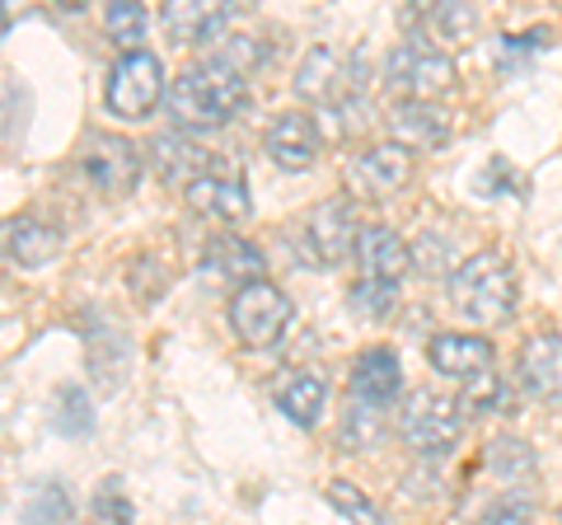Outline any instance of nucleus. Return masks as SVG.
<instances>
[{
  "label": "nucleus",
  "mask_w": 562,
  "mask_h": 525,
  "mask_svg": "<svg viewBox=\"0 0 562 525\" xmlns=\"http://www.w3.org/2000/svg\"><path fill=\"white\" fill-rule=\"evenodd\" d=\"M244 103H249V80L225 71V66H216L211 57L202 66H188V71L169 85V118L183 136L225 127Z\"/></svg>",
  "instance_id": "f257e3e1"
},
{
  "label": "nucleus",
  "mask_w": 562,
  "mask_h": 525,
  "mask_svg": "<svg viewBox=\"0 0 562 525\" xmlns=\"http://www.w3.org/2000/svg\"><path fill=\"white\" fill-rule=\"evenodd\" d=\"M450 305L460 320L492 328L502 324L506 314L516 310V272H512V258L497 254V249H479L469 254L464 262H454L450 272Z\"/></svg>",
  "instance_id": "f03ea898"
},
{
  "label": "nucleus",
  "mask_w": 562,
  "mask_h": 525,
  "mask_svg": "<svg viewBox=\"0 0 562 525\" xmlns=\"http://www.w3.org/2000/svg\"><path fill=\"white\" fill-rule=\"evenodd\" d=\"M384 85L403 103H431L454 90V62L427 38H403L390 57H384Z\"/></svg>",
  "instance_id": "7ed1b4c3"
},
{
  "label": "nucleus",
  "mask_w": 562,
  "mask_h": 525,
  "mask_svg": "<svg viewBox=\"0 0 562 525\" xmlns=\"http://www.w3.org/2000/svg\"><path fill=\"white\" fill-rule=\"evenodd\" d=\"M398 432L417 455H441L460 442L464 432V409L454 399L436 394V390H413L408 404H403V417H398Z\"/></svg>",
  "instance_id": "20e7f679"
},
{
  "label": "nucleus",
  "mask_w": 562,
  "mask_h": 525,
  "mask_svg": "<svg viewBox=\"0 0 562 525\" xmlns=\"http://www.w3.org/2000/svg\"><path fill=\"white\" fill-rule=\"evenodd\" d=\"M160 99H165V62L146 47L122 52L109 71V109L117 118H146L155 113Z\"/></svg>",
  "instance_id": "39448f33"
},
{
  "label": "nucleus",
  "mask_w": 562,
  "mask_h": 525,
  "mask_svg": "<svg viewBox=\"0 0 562 525\" xmlns=\"http://www.w3.org/2000/svg\"><path fill=\"white\" fill-rule=\"evenodd\" d=\"M231 324L244 347H272L291 324L286 291L272 282H249L231 295Z\"/></svg>",
  "instance_id": "423d86ee"
},
{
  "label": "nucleus",
  "mask_w": 562,
  "mask_h": 525,
  "mask_svg": "<svg viewBox=\"0 0 562 525\" xmlns=\"http://www.w3.org/2000/svg\"><path fill=\"white\" fill-rule=\"evenodd\" d=\"M357 235H361V225H357V216H351V202L347 198H328L319 206H310L301 244H305L310 262L333 268V262H342L351 249H357Z\"/></svg>",
  "instance_id": "0eeeda50"
},
{
  "label": "nucleus",
  "mask_w": 562,
  "mask_h": 525,
  "mask_svg": "<svg viewBox=\"0 0 562 525\" xmlns=\"http://www.w3.org/2000/svg\"><path fill=\"white\" fill-rule=\"evenodd\" d=\"M85 174L94 179L103 198H127L140 179V150L127 136H94L85 146Z\"/></svg>",
  "instance_id": "6e6552de"
},
{
  "label": "nucleus",
  "mask_w": 562,
  "mask_h": 525,
  "mask_svg": "<svg viewBox=\"0 0 562 525\" xmlns=\"http://www.w3.org/2000/svg\"><path fill=\"white\" fill-rule=\"evenodd\" d=\"M262 150H268V160L277 169H310L314 160H319L324 150V136L319 127H314V118L305 113H277L268 122V132H262Z\"/></svg>",
  "instance_id": "1a4fd4ad"
},
{
  "label": "nucleus",
  "mask_w": 562,
  "mask_h": 525,
  "mask_svg": "<svg viewBox=\"0 0 562 525\" xmlns=\"http://www.w3.org/2000/svg\"><path fill=\"white\" fill-rule=\"evenodd\" d=\"M384 127H390V142L403 146V150H441L450 142V113L441 103H394L390 118H384Z\"/></svg>",
  "instance_id": "9d476101"
},
{
  "label": "nucleus",
  "mask_w": 562,
  "mask_h": 525,
  "mask_svg": "<svg viewBox=\"0 0 562 525\" xmlns=\"http://www.w3.org/2000/svg\"><path fill=\"white\" fill-rule=\"evenodd\" d=\"M347 174L366 198H394V192L408 188V179H413V155L394 142H380V146H366Z\"/></svg>",
  "instance_id": "9b49d317"
},
{
  "label": "nucleus",
  "mask_w": 562,
  "mask_h": 525,
  "mask_svg": "<svg viewBox=\"0 0 562 525\" xmlns=\"http://www.w3.org/2000/svg\"><path fill=\"white\" fill-rule=\"evenodd\" d=\"M357 268H361V282L398 287V277L413 268L408 244H403L390 225H361V235H357Z\"/></svg>",
  "instance_id": "f8f14e48"
},
{
  "label": "nucleus",
  "mask_w": 562,
  "mask_h": 525,
  "mask_svg": "<svg viewBox=\"0 0 562 525\" xmlns=\"http://www.w3.org/2000/svg\"><path fill=\"white\" fill-rule=\"evenodd\" d=\"M160 24L173 43H221V29L231 24V5H206V0H169L160 5Z\"/></svg>",
  "instance_id": "ddd939ff"
},
{
  "label": "nucleus",
  "mask_w": 562,
  "mask_h": 525,
  "mask_svg": "<svg viewBox=\"0 0 562 525\" xmlns=\"http://www.w3.org/2000/svg\"><path fill=\"white\" fill-rule=\"evenodd\" d=\"M520 384L525 394L558 404L562 399V334H535L520 347Z\"/></svg>",
  "instance_id": "4468645a"
},
{
  "label": "nucleus",
  "mask_w": 562,
  "mask_h": 525,
  "mask_svg": "<svg viewBox=\"0 0 562 525\" xmlns=\"http://www.w3.org/2000/svg\"><path fill=\"white\" fill-rule=\"evenodd\" d=\"M427 361L450 380H473L492 371V343L479 334H436L427 343Z\"/></svg>",
  "instance_id": "2eb2a0df"
},
{
  "label": "nucleus",
  "mask_w": 562,
  "mask_h": 525,
  "mask_svg": "<svg viewBox=\"0 0 562 525\" xmlns=\"http://www.w3.org/2000/svg\"><path fill=\"white\" fill-rule=\"evenodd\" d=\"M295 94L310 99V103H324V109H333L342 94H347V62L338 47H310L301 71H295Z\"/></svg>",
  "instance_id": "dca6fc26"
},
{
  "label": "nucleus",
  "mask_w": 562,
  "mask_h": 525,
  "mask_svg": "<svg viewBox=\"0 0 562 525\" xmlns=\"http://www.w3.org/2000/svg\"><path fill=\"white\" fill-rule=\"evenodd\" d=\"M0 249H5L10 262H20V268H47L61 254V235L33 216H10V221H0Z\"/></svg>",
  "instance_id": "f3484780"
},
{
  "label": "nucleus",
  "mask_w": 562,
  "mask_h": 525,
  "mask_svg": "<svg viewBox=\"0 0 562 525\" xmlns=\"http://www.w3.org/2000/svg\"><path fill=\"white\" fill-rule=\"evenodd\" d=\"M403 384V371H398V357L390 347H371L351 361V399H361L366 409H380L390 404Z\"/></svg>",
  "instance_id": "a211bd4d"
},
{
  "label": "nucleus",
  "mask_w": 562,
  "mask_h": 525,
  "mask_svg": "<svg viewBox=\"0 0 562 525\" xmlns=\"http://www.w3.org/2000/svg\"><path fill=\"white\" fill-rule=\"evenodd\" d=\"M188 206L216 221H244L254 202H249V188L231 179V174H202V179L188 183Z\"/></svg>",
  "instance_id": "6ab92c4d"
},
{
  "label": "nucleus",
  "mask_w": 562,
  "mask_h": 525,
  "mask_svg": "<svg viewBox=\"0 0 562 525\" xmlns=\"http://www.w3.org/2000/svg\"><path fill=\"white\" fill-rule=\"evenodd\" d=\"M202 272H211L216 282H231L239 291L249 282H262V254L254 244H244L239 235H216L206 258H202Z\"/></svg>",
  "instance_id": "aec40b11"
},
{
  "label": "nucleus",
  "mask_w": 562,
  "mask_h": 525,
  "mask_svg": "<svg viewBox=\"0 0 562 525\" xmlns=\"http://www.w3.org/2000/svg\"><path fill=\"white\" fill-rule=\"evenodd\" d=\"M150 150H155V169L173 183H192L202 174H211V155H202V146H192L183 132H160L150 142Z\"/></svg>",
  "instance_id": "412c9836"
},
{
  "label": "nucleus",
  "mask_w": 562,
  "mask_h": 525,
  "mask_svg": "<svg viewBox=\"0 0 562 525\" xmlns=\"http://www.w3.org/2000/svg\"><path fill=\"white\" fill-rule=\"evenodd\" d=\"M324 394H328V390H324V380L314 376V371H291V376L277 380V404H281V413H286L291 423H301V427L319 423Z\"/></svg>",
  "instance_id": "4be33fe9"
},
{
  "label": "nucleus",
  "mask_w": 562,
  "mask_h": 525,
  "mask_svg": "<svg viewBox=\"0 0 562 525\" xmlns=\"http://www.w3.org/2000/svg\"><path fill=\"white\" fill-rule=\"evenodd\" d=\"M70 521V498L61 483H38L24 502V525H66Z\"/></svg>",
  "instance_id": "5701e85b"
},
{
  "label": "nucleus",
  "mask_w": 562,
  "mask_h": 525,
  "mask_svg": "<svg viewBox=\"0 0 562 525\" xmlns=\"http://www.w3.org/2000/svg\"><path fill=\"white\" fill-rule=\"evenodd\" d=\"M487 469L497 479L506 483H516V479H530L535 474V455L525 442H512V436H502V442H492L487 446Z\"/></svg>",
  "instance_id": "b1692460"
},
{
  "label": "nucleus",
  "mask_w": 562,
  "mask_h": 525,
  "mask_svg": "<svg viewBox=\"0 0 562 525\" xmlns=\"http://www.w3.org/2000/svg\"><path fill=\"white\" fill-rule=\"evenodd\" d=\"M103 29H109L113 43L136 52L140 33H146V5H136V0H113V5L103 10Z\"/></svg>",
  "instance_id": "393cba45"
},
{
  "label": "nucleus",
  "mask_w": 562,
  "mask_h": 525,
  "mask_svg": "<svg viewBox=\"0 0 562 525\" xmlns=\"http://www.w3.org/2000/svg\"><path fill=\"white\" fill-rule=\"evenodd\" d=\"M464 413H506L512 409V384H506L502 376H473L469 390H464Z\"/></svg>",
  "instance_id": "a878e982"
},
{
  "label": "nucleus",
  "mask_w": 562,
  "mask_h": 525,
  "mask_svg": "<svg viewBox=\"0 0 562 525\" xmlns=\"http://www.w3.org/2000/svg\"><path fill=\"white\" fill-rule=\"evenodd\" d=\"M94 427V404L90 394L80 390V384H66V390L57 394V432L61 436H85Z\"/></svg>",
  "instance_id": "bb28decb"
},
{
  "label": "nucleus",
  "mask_w": 562,
  "mask_h": 525,
  "mask_svg": "<svg viewBox=\"0 0 562 525\" xmlns=\"http://www.w3.org/2000/svg\"><path fill=\"white\" fill-rule=\"evenodd\" d=\"M211 62L225 66V71H235V76L249 80V71H254V66L262 62V43L244 38V33H231V38H221V43H216V52H211Z\"/></svg>",
  "instance_id": "cd10ccee"
},
{
  "label": "nucleus",
  "mask_w": 562,
  "mask_h": 525,
  "mask_svg": "<svg viewBox=\"0 0 562 525\" xmlns=\"http://www.w3.org/2000/svg\"><path fill=\"white\" fill-rule=\"evenodd\" d=\"M351 310L366 314V320H390V314L398 310V287L357 282V287H351Z\"/></svg>",
  "instance_id": "c85d7f7f"
},
{
  "label": "nucleus",
  "mask_w": 562,
  "mask_h": 525,
  "mask_svg": "<svg viewBox=\"0 0 562 525\" xmlns=\"http://www.w3.org/2000/svg\"><path fill=\"white\" fill-rule=\"evenodd\" d=\"M408 258L417 272H446L450 268V235L446 231H422L417 244H408Z\"/></svg>",
  "instance_id": "c756f323"
},
{
  "label": "nucleus",
  "mask_w": 562,
  "mask_h": 525,
  "mask_svg": "<svg viewBox=\"0 0 562 525\" xmlns=\"http://www.w3.org/2000/svg\"><path fill=\"white\" fill-rule=\"evenodd\" d=\"M328 502L338 506V512L347 516V521H357V525H380V506L361 493V488H351V483H328Z\"/></svg>",
  "instance_id": "7c9ffc66"
},
{
  "label": "nucleus",
  "mask_w": 562,
  "mask_h": 525,
  "mask_svg": "<svg viewBox=\"0 0 562 525\" xmlns=\"http://www.w3.org/2000/svg\"><path fill=\"white\" fill-rule=\"evenodd\" d=\"M90 525H132V502H127V493L117 488V479H109L94 493V502H90Z\"/></svg>",
  "instance_id": "2f4dec72"
},
{
  "label": "nucleus",
  "mask_w": 562,
  "mask_h": 525,
  "mask_svg": "<svg viewBox=\"0 0 562 525\" xmlns=\"http://www.w3.org/2000/svg\"><path fill=\"white\" fill-rule=\"evenodd\" d=\"M427 20H431V29H441L446 38H469L473 24H479V14H473L469 5H454V0H450V5H436Z\"/></svg>",
  "instance_id": "473e14b6"
},
{
  "label": "nucleus",
  "mask_w": 562,
  "mask_h": 525,
  "mask_svg": "<svg viewBox=\"0 0 562 525\" xmlns=\"http://www.w3.org/2000/svg\"><path fill=\"white\" fill-rule=\"evenodd\" d=\"M539 47H549V33L535 29V33H525V38H502V52H497V62L502 66H512L520 52H539Z\"/></svg>",
  "instance_id": "72a5a7b5"
},
{
  "label": "nucleus",
  "mask_w": 562,
  "mask_h": 525,
  "mask_svg": "<svg viewBox=\"0 0 562 525\" xmlns=\"http://www.w3.org/2000/svg\"><path fill=\"white\" fill-rule=\"evenodd\" d=\"M483 525H530V506L525 502H502L497 512H487Z\"/></svg>",
  "instance_id": "f704fd0d"
},
{
  "label": "nucleus",
  "mask_w": 562,
  "mask_h": 525,
  "mask_svg": "<svg viewBox=\"0 0 562 525\" xmlns=\"http://www.w3.org/2000/svg\"><path fill=\"white\" fill-rule=\"evenodd\" d=\"M5 29H10V10L0 5V38H5Z\"/></svg>",
  "instance_id": "c9c22d12"
}]
</instances>
